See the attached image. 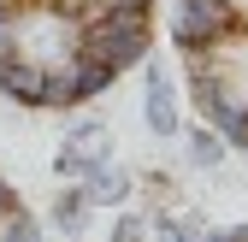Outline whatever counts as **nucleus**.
Masks as SVG:
<instances>
[{
	"mask_svg": "<svg viewBox=\"0 0 248 242\" xmlns=\"http://www.w3.org/2000/svg\"><path fill=\"white\" fill-rule=\"evenodd\" d=\"M148 47H154V6H107L101 18L83 24V42H77L83 59H101L118 77L130 65H142Z\"/></svg>",
	"mask_w": 248,
	"mask_h": 242,
	"instance_id": "f257e3e1",
	"label": "nucleus"
},
{
	"mask_svg": "<svg viewBox=\"0 0 248 242\" xmlns=\"http://www.w3.org/2000/svg\"><path fill=\"white\" fill-rule=\"evenodd\" d=\"M248 36V18L236 0H177V12H171V42L183 59H195V53H213V47H225Z\"/></svg>",
	"mask_w": 248,
	"mask_h": 242,
	"instance_id": "f03ea898",
	"label": "nucleus"
},
{
	"mask_svg": "<svg viewBox=\"0 0 248 242\" xmlns=\"http://www.w3.org/2000/svg\"><path fill=\"white\" fill-rule=\"evenodd\" d=\"M0 95H12L18 106H47L53 112V71L36 65V59L6 53V59H0Z\"/></svg>",
	"mask_w": 248,
	"mask_h": 242,
	"instance_id": "7ed1b4c3",
	"label": "nucleus"
},
{
	"mask_svg": "<svg viewBox=\"0 0 248 242\" xmlns=\"http://www.w3.org/2000/svg\"><path fill=\"white\" fill-rule=\"evenodd\" d=\"M148 130L154 136H177L183 118H177V89L166 77V65H148Z\"/></svg>",
	"mask_w": 248,
	"mask_h": 242,
	"instance_id": "20e7f679",
	"label": "nucleus"
},
{
	"mask_svg": "<svg viewBox=\"0 0 248 242\" xmlns=\"http://www.w3.org/2000/svg\"><path fill=\"white\" fill-rule=\"evenodd\" d=\"M77 189L89 195V207H118L124 195H130V177H124L112 160H95V166L77 177Z\"/></svg>",
	"mask_w": 248,
	"mask_h": 242,
	"instance_id": "39448f33",
	"label": "nucleus"
},
{
	"mask_svg": "<svg viewBox=\"0 0 248 242\" xmlns=\"http://www.w3.org/2000/svg\"><path fill=\"white\" fill-rule=\"evenodd\" d=\"M231 154V148L219 142V130H213V124H201V130H189V166H201V171H213V166H219Z\"/></svg>",
	"mask_w": 248,
	"mask_h": 242,
	"instance_id": "423d86ee",
	"label": "nucleus"
},
{
	"mask_svg": "<svg viewBox=\"0 0 248 242\" xmlns=\"http://www.w3.org/2000/svg\"><path fill=\"white\" fill-rule=\"evenodd\" d=\"M83 219H89V195H83V189H65V195L53 201V225L65 230V236H77Z\"/></svg>",
	"mask_w": 248,
	"mask_h": 242,
	"instance_id": "0eeeda50",
	"label": "nucleus"
},
{
	"mask_svg": "<svg viewBox=\"0 0 248 242\" xmlns=\"http://www.w3.org/2000/svg\"><path fill=\"white\" fill-rule=\"evenodd\" d=\"M71 148H83V154H95V160H107V124L101 118H89V124H71V136H65Z\"/></svg>",
	"mask_w": 248,
	"mask_h": 242,
	"instance_id": "6e6552de",
	"label": "nucleus"
},
{
	"mask_svg": "<svg viewBox=\"0 0 248 242\" xmlns=\"http://www.w3.org/2000/svg\"><path fill=\"white\" fill-rule=\"evenodd\" d=\"M89 166H95V154H83V148H71V142L59 148V177H71V183H77Z\"/></svg>",
	"mask_w": 248,
	"mask_h": 242,
	"instance_id": "1a4fd4ad",
	"label": "nucleus"
},
{
	"mask_svg": "<svg viewBox=\"0 0 248 242\" xmlns=\"http://www.w3.org/2000/svg\"><path fill=\"white\" fill-rule=\"evenodd\" d=\"M154 230H160V242H201V230H195V225H177V219H160Z\"/></svg>",
	"mask_w": 248,
	"mask_h": 242,
	"instance_id": "9d476101",
	"label": "nucleus"
},
{
	"mask_svg": "<svg viewBox=\"0 0 248 242\" xmlns=\"http://www.w3.org/2000/svg\"><path fill=\"white\" fill-rule=\"evenodd\" d=\"M112 242H148V225H142V219H130V213H124V219L112 225Z\"/></svg>",
	"mask_w": 248,
	"mask_h": 242,
	"instance_id": "9b49d317",
	"label": "nucleus"
},
{
	"mask_svg": "<svg viewBox=\"0 0 248 242\" xmlns=\"http://www.w3.org/2000/svg\"><path fill=\"white\" fill-rule=\"evenodd\" d=\"M201 242H248V225H231V230H201Z\"/></svg>",
	"mask_w": 248,
	"mask_h": 242,
	"instance_id": "f8f14e48",
	"label": "nucleus"
}]
</instances>
